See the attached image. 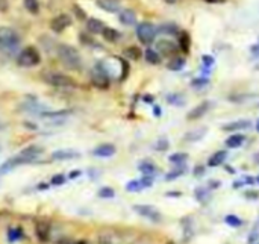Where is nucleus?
Segmentation results:
<instances>
[{"instance_id": "obj_1", "label": "nucleus", "mask_w": 259, "mask_h": 244, "mask_svg": "<svg viewBox=\"0 0 259 244\" xmlns=\"http://www.w3.org/2000/svg\"><path fill=\"white\" fill-rule=\"evenodd\" d=\"M58 56L62 62V65L68 70H79L80 65H82V58L79 55V52L73 47V46H68V44H61L58 47Z\"/></svg>"}, {"instance_id": "obj_2", "label": "nucleus", "mask_w": 259, "mask_h": 244, "mask_svg": "<svg viewBox=\"0 0 259 244\" xmlns=\"http://www.w3.org/2000/svg\"><path fill=\"white\" fill-rule=\"evenodd\" d=\"M17 62L20 67H35L41 62V56L35 47H26L24 50L20 52Z\"/></svg>"}, {"instance_id": "obj_3", "label": "nucleus", "mask_w": 259, "mask_h": 244, "mask_svg": "<svg viewBox=\"0 0 259 244\" xmlns=\"http://www.w3.org/2000/svg\"><path fill=\"white\" fill-rule=\"evenodd\" d=\"M44 79L47 84H50L56 88H74L77 85L73 77H70L67 74H61V73H47Z\"/></svg>"}, {"instance_id": "obj_4", "label": "nucleus", "mask_w": 259, "mask_h": 244, "mask_svg": "<svg viewBox=\"0 0 259 244\" xmlns=\"http://www.w3.org/2000/svg\"><path fill=\"white\" fill-rule=\"evenodd\" d=\"M137 35L143 44H152L155 41V36H156V27L149 21L140 23L137 26Z\"/></svg>"}, {"instance_id": "obj_5", "label": "nucleus", "mask_w": 259, "mask_h": 244, "mask_svg": "<svg viewBox=\"0 0 259 244\" xmlns=\"http://www.w3.org/2000/svg\"><path fill=\"white\" fill-rule=\"evenodd\" d=\"M20 43L18 35L15 33V30L9 29V27H0V46L11 50L15 49Z\"/></svg>"}, {"instance_id": "obj_6", "label": "nucleus", "mask_w": 259, "mask_h": 244, "mask_svg": "<svg viewBox=\"0 0 259 244\" xmlns=\"http://www.w3.org/2000/svg\"><path fill=\"white\" fill-rule=\"evenodd\" d=\"M134 211L137 214H140L141 217L153 222V223H159L162 220V216L161 213L155 208V207H150V205H135L134 207Z\"/></svg>"}, {"instance_id": "obj_7", "label": "nucleus", "mask_w": 259, "mask_h": 244, "mask_svg": "<svg viewBox=\"0 0 259 244\" xmlns=\"http://www.w3.org/2000/svg\"><path fill=\"white\" fill-rule=\"evenodd\" d=\"M42 152H44V149L39 146H29L18 155V158L21 159L23 164H29V162H33L36 158H39L42 155Z\"/></svg>"}, {"instance_id": "obj_8", "label": "nucleus", "mask_w": 259, "mask_h": 244, "mask_svg": "<svg viewBox=\"0 0 259 244\" xmlns=\"http://www.w3.org/2000/svg\"><path fill=\"white\" fill-rule=\"evenodd\" d=\"M70 24H71V18H70V15H67V14H59V15H56V17L52 20L50 27H52V30H53V32L61 33V32H62V30H65Z\"/></svg>"}, {"instance_id": "obj_9", "label": "nucleus", "mask_w": 259, "mask_h": 244, "mask_svg": "<svg viewBox=\"0 0 259 244\" xmlns=\"http://www.w3.org/2000/svg\"><path fill=\"white\" fill-rule=\"evenodd\" d=\"M156 52L164 56H175L178 52V46L170 39H161L156 44Z\"/></svg>"}, {"instance_id": "obj_10", "label": "nucleus", "mask_w": 259, "mask_h": 244, "mask_svg": "<svg viewBox=\"0 0 259 244\" xmlns=\"http://www.w3.org/2000/svg\"><path fill=\"white\" fill-rule=\"evenodd\" d=\"M35 235L39 241L46 243L50 238V223L47 220H38L35 225Z\"/></svg>"}, {"instance_id": "obj_11", "label": "nucleus", "mask_w": 259, "mask_h": 244, "mask_svg": "<svg viewBox=\"0 0 259 244\" xmlns=\"http://www.w3.org/2000/svg\"><path fill=\"white\" fill-rule=\"evenodd\" d=\"M209 108H211V103L209 102H202L200 105H197V106H194L188 114H187V118L188 120H199V118H202L208 111H209Z\"/></svg>"}, {"instance_id": "obj_12", "label": "nucleus", "mask_w": 259, "mask_h": 244, "mask_svg": "<svg viewBox=\"0 0 259 244\" xmlns=\"http://www.w3.org/2000/svg\"><path fill=\"white\" fill-rule=\"evenodd\" d=\"M93 84L96 87L102 88V90H106L109 87V77H108V74L102 68H97L93 73Z\"/></svg>"}, {"instance_id": "obj_13", "label": "nucleus", "mask_w": 259, "mask_h": 244, "mask_svg": "<svg viewBox=\"0 0 259 244\" xmlns=\"http://www.w3.org/2000/svg\"><path fill=\"white\" fill-rule=\"evenodd\" d=\"M80 153L76 150H70V149H62V150H56L52 153V159L55 161H70L74 158H79Z\"/></svg>"}, {"instance_id": "obj_14", "label": "nucleus", "mask_w": 259, "mask_h": 244, "mask_svg": "<svg viewBox=\"0 0 259 244\" xmlns=\"http://www.w3.org/2000/svg\"><path fill=\"white\" fill-rule=\"evenodd\" d=\"M120 21L124 24V26H134L137 23V15L132 9H123L120 11V15H118Z\"/></svg>"}, {"instance_id": "obj_15", "label": "nucleus", "mask_w": 259, "mask_h": 244, "mask_svg": "<svg viewBox=\"0 0 259 244\" xmlns=\"http://www.w3.org/2000/svg\"><path fill=\"white\" fill-rule=\"evenodd\" d=\"M93 153L99 158H109L115 153V147L112 144H102L97 149H94Z\"/></svg>"}, {"instance_id": "obj_16", "label": "nucleus", "mask_w": 259, "mask_h": 244, "mask_svg": "<svg viewBox=\"0 0 259 244\" xmlns=\"http://www.w3.org/2000/svg\"><path fill=\"white\" fill-rule=\"evenodd\" d=\"M247 128H250V121L249 120H238V121H232L229 125H225L222 129L228 131V132H235V131L247 129Z\"/></svg>"}, {"instance_id": "obj_17", "label": "nucleus", "mask_w": 259, "mask_h": 244, "mask_svg": "<svg viewBox=\"0 0 259 244\" xmlns=\"http://www.w3.org/2000/svg\"><path fill=\"white\" fill-rule=\"evenodd\" d=\"M226 156H228V153H226L225 150H219V152H215L214 155L209 156L208 166H209V167H219V166H222V164L225 162Z\"/></svg>"}, {"instance_id": "obj_18", "label": "nucleus", "mask_w": 259, "mask_h": 244, "mask_svg": "<svg viewBox=\"0 0 259 244\" xmlns=\"http://www.w3.org/2000/svg\"><path fill=\"white\" fill-rule=\"evenodd\" d=\"M87 27H88V30L93 32V33H103V30H105L103 21H100V20H97V18H90V20L87 21Z\"/></svg>"}, {"instance_id": "obj_19", "label": "nucleus", "mask_w": 259, "mask_h": 244, "mask_svg": "<svg viewBox=\"0 0 259 244\" xmlns=\"http://www.w3.org/2000/svg\"><path fill=\"white\" fill-rule=\"evenodd\" d=\"M97 5L109 12H117L120 11V3L117 0H97Z\"/></svg>"}, {"instance_id": "obj_20", "label": "nucleus", "mask_w": 259, "mask_h": 244, "mask_svg": "<svg viewBox=\"0 0 259 244\" xmlns=\"http://www.w3.org/2000/svg\"><path fill=\"white\" fill-rule=\"evenodd\" d=\"M206 132H208V129H206L205 126L197 128V129H194V131L188 132V134H187V137H185V140H188V141H199V140H202V138L206 135Z\"/></svg>"}, {"instance_id": "obj_21", "label": "nucleus", "mask_w": 259, "mask_h": 244, "mask_svg": "<svg viewBox=\"0 0 259 244\" xmlns=\"http://www.w3.org/2000/svg\"><path fill=\"white\" fill-rule=\"evenodd\" d=\"M244 143V135H240V134H235V135H231L228 140H226V146L229 149H237V147H241V144Z\"/></svg>"}, {"instance_id": "obj_22", "label": "nucleus", "mask_w": 259, "mask_h": 244, "mask_svg": "<svg viewBox=\"0 0 259 244\" xmlns=\"http://www.w3.org/2000/svg\"><path fill=\"white\" fill-rule=\"evenodd\" d=\"M179 49L184 53L190 52V35L187 32H181V35H179Z\"/></svg>"}, {"instance_id": "obj_23", "label": "nucleus", "mask_w": 259, "mask_h": 244, "mask_svg": "<svg viewBox=\"0 0 259 244\" xmlns=\"http://www.w3.org/2000/svg\"><path fill=\"white\" fill-rule=\"evenodd\" d=\"M146 61L153 64V65H156V64L161 62V55L156 50H153V49H147L146 50Z\"/></svg>"}, {"instance_id": "obj_24", "label": "nucleus", "mask_w": 259, "mask_h": 244, "mask_svg": "<svg viewBox=\"0 0 259 244\" xmlns=\"http://www.w3.org/2000/svg\"><path fill=\"white\" fill-rule=\"evenodd\" d=\"M23 231L20 229V228H11L9 231H8V240H9V243H15V241H18V240H21L23 238Z\"/></svg>"}, {"instance_id": "obj_25", "label": "nucleus", "mask_w": 259, "mask_h": 244, "mask_svg": "<svg viewBox=\"0 0 259 244\" xmlns=\"http://www.w3.org/2000/svg\"><path fill=\"white\" fill-rule=\"evenodd\" d=\"M102 35L105 36L106 41H111V43H114V41H117L120 38V33L115 29H111V27H105V30H103Z\"/></svg>"}, {"instance_id": "obj_26", "label": "nucleus", "mask_w": 259, "mask_h": 244, "mask_svg": "<svg viewBox=\"0 0 259 244\" xmlns=\"http://www.w3.org/2000/svg\"><path fill=\"white\" fill-rule=\"evenodd\" d=\"M184 65H185V59H184V58H178V56H176V58H173V59L168 62V65H167V67H168L170 70H173V71H178V70H181Z\"/></svg>"}, {"instance_id": "obj_27", "label": "nucleus", "mask_w": 259, "mask_h": 244, "mask_svg": "<svg viewBox=\"0 0 259 244\" xmlns=\"http://www.w3.org/2000/svg\"><path fill=\"white\" fill-rule=\"evenodd\" d=\"M187 159H188V155H187V153H173V155H170V158H168V161H170L171 164H176V166L184 164Z\"/></svg>"}, {"instance_id": "obj_28", "label": "nucleus", "mask_w": 259, "mask_h": 244, "mask_svg": "<svg viewBox=\"0 0 259 244\" xmlns=\"http://www.w3.org/2000/svg\"><path fill=\"white\" fill-rule=\"evenodd\" d=\"M225 223H226V225H229V226H232V228H240V226L243 225V220H241L238 216H232V214H229V216H226V217H225Z\"/></svg>"}, {"instance_id": "obj_29", "label": "nucleus", "mask_w": 259, "mask_h": 244, "mask_svg": "<svg viewBox=\"0 0 259 244\" xmlns=\"http://www.w3.org/2000/svg\"><path fill=\"white\" fill-rule=\"evenodd\" d=\"M140 170H141L146 176H150V175H153V173L156 172V167H155L152 162L144 161V162H141V164H140Z\"/></svg>"}, {"instance_id": "obj_30", "label": "nucleus", "mask_w": 259, "mask_h": 244, "mask_svg": "<svg viewBox=\"0 0 259 244\" xmlns=\"http://www.w3.org/2000/svg\"><path fill=\"white\" fill-rule=\"evenodd\" d=\"M184 173H185V166H184V164H181V166H178L175 170H171V172L165 176V179H167V181H171V179H176V178L182 176Z\"/></svg>"}, {"instance_id": "obj_31", "label": "nucleus", "mask_w": 259, "mask_h": 244, "mask_svg": "<svg viewBox=\"0 0 259 244\" xmlns=\"http://www.w3.org/2000/svg\"><path fill=\"white\" fill-rule=\"evenodd\" d=\"M126 56L131 58V59H134V61H137V59L141 58V50H140L138 47H135V46L127 47V49H126Z\"/></svg>"}, {"instance_id": "obj_32", "label": "nucleus", "mask_w": 259, "mask_h": 244, "mask_svg": "<svg viewBox=\"0 0 259 244\" xmlns=\"http://www.w3.org/2000/svg\"><path fill=\"white\" fill-rule=\"evenodd\" d=\"M24 8H26L30 14H38V11H39L38 0H24Z\"/></svg>"}, {"instance_id": "obj_33", "label": "nucleus", "mask_w": 259, "mask_h": 244, "mask_svg": "<svg viewBox=\"0 0 259 244\" xmlns=\"http://www.w3.org/2000/svg\"><path fill=\"white\" fill-rule=\"evenodd\" d=\"M102 199H111V197H114L115 196V191L112 190V188H109V187H103V188H100L99 190V193H97Z\"/></svg>"}, {"instance_id": "obj_34", "label": "nucleus", "mask_w": 259, "mask_h": 244, "mask_svg": "<svg viewBox=\"0 0 259 244\" xmlns=\"http://www.w3.org/2000/svg\"><path fill=\"white\" fill-rule=\"evenodd\" d=\"M126 190H127V191H131V193L141 191V190H143L141 181H131V182H127V185H126Z\"/></svg>"}, {"instance_id": "obj_35", "label": "nucleus", "mask_w": 259, "mask_h": 244, "mask_svg": "<svg viewBox=\"0 0 259 244\" xmlns=\"http://www.w3.org/2000/svg\"><path fill=\"white\" fill-rule=\"evenodd\" d=\"M65 182V176L64 175H55L50 181L52 185H62Z\"/></svg>"}, {"instance_id": "obj_36", "label": "nucleus", "mask_w": 259, "mask_h": 244, "mask_svg": "<svg viewBox=\"0 0 259 244\" xmlns=\"http://www.w3.org/2000/svg\"><path fill=\"white\" fill-rule=\"evenodd\" d=\"M209 84V80L208 79H196V80H193V88H203V87H206Z\"/></svg>"}, {"instance_id": "obj_37", "label": "nucleus", "mask_w": 259, "mask_h": 244, "mask_svg": "<svg viewBox=\"0 0 259 244\" xmlns=\"http://www.w3.org/2000/svg\"><path fill=\"white\" fill-rule=\"evenodd\" d=\"M161 32H167V33H176L178 32V27L175 24H165L159 29Z\"/></svg>"}, {"instance_id": "obj_38", "label": "nucleus", "mask_w": 259, "mask_h": 244, "mask_svg": "<svg viewBox=\"0 0 259 244\" xmlns=\"http://www.w3.org/2000/svg\"><path fill=\"white\" fill-rule=\"evenodd\" d=\"M156 150H167L168 149V141L167 140H164V138H161L158 143H156V147H155Z\"/></svg>"}, {"instance_id": "obj_39", "label": "nucleus", "mask_w": 259, "mask_h": 244, "mask_svg": "<svg viewBox=\"0 0 259 244\" xmlns=\"http://www.w3.org/2000/svg\"><path fill=\"white\" fill-rule=\"evenodd\" d=\"M141 185H143V188H149V187L153 185V179L150 176H146V178L141 179Z\"/></svg>"}, {"instance_id": "obj_40", "label": "nucleus", "mask_w": 259, "mask_h": 244, "mask_svg": "<svg viewBox=\"0 0 259 244\" xmlns=\"http://www.w3.org/2000/svg\"><path fill=\"white\" fill-rule=\"evenodd\" d=\"M202 61H203V64H205L206 67H212V65H214V58H212V56L205 55V56L202 58Z\"/></svg>"}, {"instance_id": "obj_41", "label": "nucleus", "mask_w": 259, "mask_h": 244, "mask_svg": "<svg viewBox=\"0 0 259 244\" xmlns=\"http://www.w3.org/2000/svg\"><path fill=\"white\" fill-rule=\"evenodd\" d=\"M196 194H197V199H200V197H205L208 194V191L205 188H197L196 190Z\"/></svg>"}, {"instance_id": "obj_42", "label": "nucleus", "mask_w": 259, "mask_h": 244, "mask_svg": "<svg viewBox=\"0 0 259 244\" xmlns=\"http://www.w3.org/2000/svg\"><path fill=\"white\" fill-rule=\"evenodd\" d=\"M99 244H115L111 238H108V237H102L100 238V241H99Z\"/></svg>"}, {"instance_id": "obj_43", "label": "nucleus", "mask_w": 259, "mask_h": 244, "mask_svg": "<svg viewBox=\"0 0 259 244\" xmlns=\"http://www.w3.org/2000/svg\"><path fill=\"white\" fill-rule=\"evenodd\" d=\"M8 9V2L6 0H0V11H6Z\"/></svg>"}, {"instance_id": "obj_44", "label": "nucleus", "mask_w": 259, "mask_h": 244, "mask_svg": "<svg viewBox=\"0 0 259 244\" xmlns=\"http://www.w3.org/2000/svg\"><path fill=\"white\" fill-rule=\"evenodd\" d=\"M199 175H203V167H197L196 169V176H199Z\"/></svg>"}, {"instance_id": "obj_45", "label": "nucleus", "mask_w": 259, "mask_h": 244, "mask_svg": "<svg viewBox=\"0 0 259 244\" xmlns=\"http://www.w3.org/2000/svg\"><path fill=\"white\" fill-rule=\"evenodd\" d=\"M205 2H208V3H225L226 0H205Z\"/></svg>"}, {"instance_id": "obj_46", "label": "nucleus", "mask_w": 259, "mask_h": 244, "mask_svg": "<svg viewBox=\"0 0 259 244\" xmlns=\"http://www.w3.org/2000/svg\"><path fill=\"white\" fill-rule=\"evenodd\" d=\"M159 111H161V109H159V108H155V114H156V115H159V114H161V112H159Z\"/></svg>"}, {"instance_id": "obj_47", "label": "nucleus", "mask_w": 259, "mask_h": 244, "mask_svg": "<svg viewBox=\"0 0 259 244\" xmlns=\"http://www.w3.org/2000/svg\"><path fill=\"white\" fill-rule=\"evenodd\" d=\"M256 129H258V132H259V121H258V125H256Z\"/></svg>"}, {"instance_id": "obj_48", "label": "nucleus", "mask_w": 259, "mask_h": 244, "mask_svg": "<svg viewBox=\"0 0 259 244\" xmlns=\"http://www.w3.org/2000/svg\"><path fill=\"white\" fill-rule=\"evenodd\" d=\"M167 244H175V243H173V241H168V243H167Z\"/></svg>"}, {"instance_id": "obj_49", "label": "nucleus", "mask_w": 259, "mask_h": 244, "mask_svg": "<svg viewBox=\"0 0 259 244\" xmlns=\"http://www.w3.org/2000/svg\"><path fill=\"white\" fill-rule=\"evenodd\" d=\"M258 182H259V176H258Z\"/></svg>"}, {"instance_id": "obj_50", "label": "nucleus", "mask_w": 259, "mask_h": 244, "mask_svg": "<svg viewBox=\"0 0 259 244\" xmlns=\"http://www.w3.org/2000/svg\"><path fill=\"white\" fill-rule=\"evenodd\" d=\"M0 150H2V147H0Z\"/></svg>"}]
</instances>
